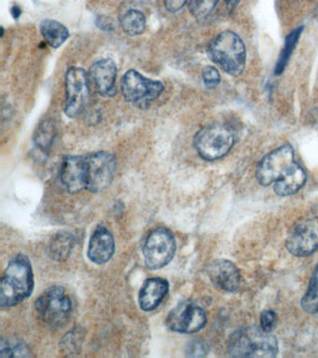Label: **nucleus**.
Segmentation results:
<instances>
[{
  "label": "nucleus",
  "instance_id": "obj_8",
  "mask_svg": "<svg viewBox=\"0 0 318 358\" xmlns=\"http://www.w3.org/2000/svg\"><path fill=\"white\" fill-rule=\"evenodd\" d=\"M86 189L99 192L108 187L116 172V159L113 154L99 151L85 157Z\"/></svg>",
  "mask_w": 318,
  "mask_h": 358
},
{
  "label": "nucleus",
  "instance_id": "obj_12",
  "mask_svg": "<svg viewBox=\"0 0 318 358\" xmlns=\"http://www.w3.org/2000/svg\"><path fill=\"white\" fill-rule=\"evenodd\" d=\"M65 113L69 117L79 116L89 99L87 74L80 67H71L66 75Z\"/></svg>",
  "mask_w": 318,
  "mask_h": 358
},
{
  "label": "nucleus",
  "instance_id": "obj_24",
  "mask_svg": "<svg viewBox=\"0 0 318 358\" xmlns=\"http://www.w3.org/2000/svg\"><path fill=\"white\" fill-rule=\"evenodd\" d=\"M301 305L306 313L312 315L318 313V264L310 280L308 289L301 299Z\"/></svg>",
  "mask_w": 318,
  "mask_h": 358
},
{
  "label": "nucleus",
  "instance_id": "obj_13",
  "mask_svg": "<svg viewBox=\"0 0 318 358\" xmlns=\"http://www.w3.org/2000/svg\"><path fill=\"white\" fill-rule=\"evenodd\" d=\"M206 271L211 282L226 292H236L241 285V275L238 268L230 260H214L208 265Z\"/></svg>",
  "mask_w": 318,
  "mask_h": 358
},
{
  "label": "nucleus",
  "instance_id": "obj_2",
  "mask_svg": "<svg viewBox=\"0 0 318 358\" xmlns=\"http://www.w3.org/2000/svg\"><path fill=\"white\" fill-rule=\"evenodd\" d=\"M228 350L236 357L270 358L277 355L278 343L275 336L261 327L247 326L231 334Z\"/></svg>",
  "mask_w": 318,
  "mask_h": 358
},
{
  "label": "nucleus",
  "instance_id": "obj_15",
  "mask_svg": "<svg viewBox=\"0 0 318 358\" xmlns=\"http://www.w3.org/2000/svg\"><path fill=\"white\" fill-rule=\"evenodd\" d=\"M90 76L100 94L105 97L115 95L117 66L113 59L106 58L96 62L91 67Z\"/></svg>",
  "mask_w": 318,
  "mask_h": 358
},
{
  "label": "nucleus",
  "instance_id": "obj_18",
  "mask_svg": "<svg viewBox=\"0 0 318 358\" xmlns=\"http://www.w3.org/2000/svg\"><path fill=\"white\" fill-rule=\"evenodd\" d=\"M306 179L305 171L294 162L282 178L275 182V192L282 197L295 194L304 186Z\"/></svg>",
  "mask_w": 318,
  "mask_h": 358
},
{
  "label": "nucleus",
  "instance_id": "obj_17",
  "mask_svg": "<svg viewBox=\"0 0 318 358\" xmlns=\"http://www.w3.org/2000/svg\"><path fill=\"white\" fill-rule=\"evenodd\" d=\"M169 290V284L163 278H150L144 282L139 293L141 309L150 312L163 302Z\"/></svg>",
  "mask_w": 318,
  "mask_h": 358
},
{
  "label": "nucleus",
  "instance_id": "obj_9",
  "mask_svg": "<svg viewBox=\"0 0 318 358\" xmlns=\"http://www.w3.org/2000/svg\"><path fill=\"white\" fill-rule=\"evenodd\" d=\"M294 151L291 145L286 144L272 151L259 162L256 178L262 186L275 183L294 164Z\"/></svg>",
  "mask_w": 318,
  "mask_h": 358
},
{
  "label": "nucleus",
  "instance_id": "obj_29",
  "mask_svg": "<svg viewBox=\"0 0 318 358\" xmlns=\"http://www.w3.org/2000/svg\"><path fill=\"white\" fill-rule=\"evenodd\" d=\"M277 324V316L273 310H264L261 315V327L265 331L270 332Z\"/></svg>",
  "mask_w": 318,
  "mask_h": 358
},
{
  "label": "nucleus",
  "instance_id": "obj_31",
  "mask_svg": "<svg viewBox=\"0 0 318 358\" xmlns=\"http://www.w3.org/2000/svg\"><path fill=\"white\" fill-rule=\"evenodd\" d=\"M225 2L229 11L233 13V11L236 10L237 6L239 5L240 0H225Z\"/></svg>",
  "mask_w": 318,
  "mask_h": 358
},
{
  "label": "nucleus",
  "instance_id": "obj_6",
  "mask_svg": "<svg viewBox=\"0 0 318 358\" xmlns=\"http://www.w3.org/2000/svg\"><path fill=\"white\" fill-rule=\"evenodd\" d=\"M121 90L128 103L142 108L160 96L164 85L161 81L150 80L136 70H129L122 78Z\"/></svg>",
  "mask_w": 318,
  "mask_h": 358
},
{
  "label": "nucleus",
  "instance_id": "obj_23",
  "mask_svg": "<svg viewBox=\"0 0 318 358\" xmlns=\"http://www.w3.org/2000/svg\"><path fill=\"white\" fill-rule=\"evenodd\" d=\"M303 27H298L293 30L289 36H287L286 42H284L283 50L279 55L277 64L275 66V75H280L286 69L287 62H289L290 56H291L293 50L296 47V44L300 38L301 34L303 32Z\"/></svg>",
  "mask_w": 318,
  "mask_h": 358
},
{
  "label": "nucleus",
  "instance_id": "obj_3",
  "mask_svg": "<svg viewBox=\"0 0 318 358\" xmlns=\"http://www.w3.org/2000/svg\"><path fill=\"white\" fill-rule=\"evenodd\" d=\"M208 55L223 71L231 76L241 74L247 63L244 41L230 30L223 31L211 41Z\"/></svg>",
  "mask_w": 318,
  "mask_h": 358
},
{
  "label": "nucleus",
  "instance_id": "obj_27",
  "mask_svg": "<svg viewBox=\"0 0 318 358\" xmlns=\"http://www.w3.org/2000/svg\"><path fill=\"white\" fill-rule=\"evenodd\" d=\"M208 352V346L202 341H191L187 347L186 355L189 357H203Z\"/></svg>",
  "mask_w": 318,
  "mask_h": 358
},
{
  "label": "nucleus",
  "instance_id": "obj_26",
  "mask_svg": "<svg viewBox=\"0 0 318 358\" xmlns=\"http://www.w3.org/2000/svg\"><path fill=\"white\" fill-rule=\"evenodd\" d=\"M219 0H191L189 10L198 19L205 18L216 7Z\"/></svg>",
  "mask_w": 318,
  "mask_h": 358
},
{
  "label": "nucleus",
  "instance_id": "obj_1",
  "mask_svg": "<svg viewBox=\"0 0 318 358\" xmlns=\"http://www.w3.org/2000/svg\"><path fill=\"white\" fill-rule=\"evenodd\" d=\"M34 277L31 263L23 254L10 259L1 278L0 305L2 308L16 306L31 295Z\"/></svg>",
  "mask_w": 318,
  "mask_h": 358
},
{
  "label": "nucleus",
  "instance_id": "obj_10",
  "mask_svg": "<svg viewBox=\"0 0 318 358\" xmlns=\"http://www.w3.org/2000/svg\"><path fill=\"white\" fill-rule=\"evenodd\" d=\"M206 324L205 310L192 301H184L169 313L166 324L173 331L191 334L200 331Z\"/></svg>",
  "mask_w": 318,
  "mask_h": 358
},
{
  "label": "nucleus",
  "instance_id": "obj_25",
  "mask_svg": "<svg viewBox=\"0 0 318 358\" xmlns=\"http://www.w3.org/2000/svg\"><path fill=\"white\" fill-rule=\"evenodd\" d=\"M29 350L26 344L17 340H2L1 355L3 357H29Z\"/></svg>",
  "mask_w": 318,
  "mask_h": 358
},
{
  "label": "nucleus",
  "instance_id": "obj_28",
  "mask_svg": "<svg viewBox=\"0 0 318 358\" xmlns=\"http://www.w3.org/2000/svg\"><path fill=\"white\" fill-rule=\"evenodd\" d=\"M203 83L208 88H215L219 85L222 78H220L219 70L214 66H206L203 72Z\"/></svg>",
  "mask_w": 318,
  "mask_h": 358
},
{
  "label": "nucleus",
  "instance_id": "obj_21",
  "mask_svg": "<svg viewBox=\"0 0 318 358\" xmlns=\"http://www.w3.org/2000/svg\"><path fill=\"white\" fill-rule=\"evenodd\" d=\"M55 136H57V126L54 120H43L36 130L34 136L36 148L44 154L48 153L54 144Z\"/></svg>",
  "mask_w": 318,
  "mask_h": 358
},
{
  "label": "nucleus",
  "instance_id": "obj_11",
  "mask_svg": "<svg viewBox=\"0 0 318 358\" xmlns=\"http://www.w3.org/2000/svg\"><path fill=\"white\" fill-rule=\"evenodd\" d=\"M287 250L296 257H307L318 249V217L296 224L287 238Z\"/></svg>",
  "mask_w": 318,
  "mask_h": 358
},
{
  "label": "nucleus",
  "instance_id": "obj_30",
  "mask_svg": "<svg viewBox=\"0 0 318 358\" xmlns=\"http://www.w3.org/2000/svg\"><path fill=\"white\" fill-rule=\"evenodd\" d=\"M167 10L170 13H177L186 4L187 0H164Z\"/></svg>",
  "mask_w": 318,
  "mask_h": 358
},
{
  "label": "nucleus",
  "instance_id": "obj_14",
  "mask_svg": "<svg viewBox=\"0 0 318 358\" xmlns=\"http://www.w3.org/2000/svg\"><path fill=\"white\" fill-rule=\"evenodd\" d=\"M61 181L69 192L86 189L85 159L82 156H66L60 169Z\"/></svg>",
  "mask_w": 318,
  "mask_h": 358
},
{
  "label": "nucleus",
  "instance_id": "obj_5",
  "mask_svg": "<svg viewBox=\"0 0 318 358\" xmlns=\"http://www.w3.org/2000/svg\"><path fill=\"white\" fill-rule=\"evenodd\" d=\"M234 144L233 131L226 126L213 124L201 129L194 137L197 152L206 161H216L224 157Z\"/></svg>",
  "mask_w": 318,
  "mask_h": 358
},
{
  "label": "nucleus",
  "instance_id": "obj_7",
  "mask_svg": "<svg viewBox=\"0 0 318 358\" xmlns=\"http://www.w3.org/2000/svg\"><path fill=\"white\" fill-rule=\"evenodd\" d=\"M175 252L174 235L167 229L159 228L150 232L145 241L143 254L147 267L158 270L168 264Z\"/></svg>",
  "mask_w": 318,
  "mask_h": 358
},
{
  "label": "nucleus",
  "instance_id": "obj_20",
  "mask_svg": "<svg viewBox=\"0 0 318 358\" xmlns=\"http://www.w3.org/2000/svg\"><path fill=\"white\" fill-rule=\"evenodd\" d=\"M41 32L50 46L59 48L68 38V29L61 22L55 20H44L41 24Z\"/></svg>",
  "mask_w": 318,
  "mask_h": 358
},
{
  "label": "nucleus",
  "instance_id": "obj_22",
  "mask_svg": "<svg viewBox=\"0 0 318 358\" xmlns=\"http://www.w3.org/2000/svg\"><path fill=\"white\" fill-rule=\"evenodd\" d=\"M121 24L124 32L130 36L141 35L146 28V18L138 10H128L121 19Z\"/></svg>",
  "mask_w": 318,
  "mask_h": 358
},
{
  "label": "nucleus",
  "instance_id": "obj_16",
  "mask_svg": "<svg viewBox=\"0 0 318 358\" xmlns=\"http://www.w3.org/2000/svg\"><path fill=\"white\" fill-rule=\"evenodd\" d=\"M115 250L113 235L105 227L100 226L92 235L88 257L96 264H104L113 257Z\"/></svg>",
  "mask_w": 318,
  "mask_h": 358
},
{
  "label": "nucleus",
  "instance_id": "obj_32",
  "mask_svg": "<svg viewBox=\"0 0 318 358\" xmlns=\"http://www.w3.org/2000/svg\"><path fill=\"white\" fill-rule=\"evenodd\" d=\"M12 14L15 18H18L19 16L21 15V10L19 7H13L12 10Z\"/></svg>",
  "mask_w": 318,
  "mask_h": 358
},
{
  "label": "nucleus",
  "instance_id": "obj_4",
  "mask_svg": "<svg viewBox=\"0 0 318 358\" xmlns=\"http://www.w3.org/2000/svg\"><path fill=\"white\" fill-rule=\"evenodd\" d=\"M38 317L52 329H59L71 318L72 302L61 287L44 291L35 302Z\"/></svg>",
  "mask_w": 318,
  "mask_h": 358
},
{
  "label": "nucleus",
  "instance_id": "obj_19",
  "mask_svg": "<svg viewBox=\"0 0 318 358\" xmlns=\"http://www.w3.org/2000/svg\"><path fill=\"white\" fill-rule=\"evenodd\" d=\"M75 246L74 235L61 231L52 238L49 243V256L55 262H65L72 253Z\"/></svg>",
  "mask_w": 318,
  "mask_h": 358
}]
</instances>
